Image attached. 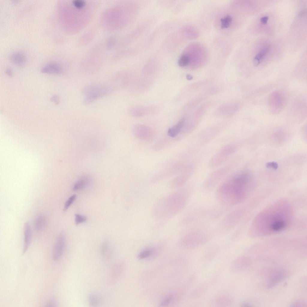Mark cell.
<instances>
[{
	"label": "cell",
	"mask_w": 307,
	"mask_h": 307,
	"mask_svg": "<svg viewBox=\"0 0 307 307\" xmlns=\"http://www.w3.org/2000/svg\"><path fill=\"white\" fill-rule=\"evenodd\" d=\"M254 185L252 174L246 171H240L232 175L221 184L216 192V198L221 205L234 206L247 198Z\"/></svg>",
	"instance_id": "1"
},
{
	"label": "cell",
	"mask_w": 307,
	"mask_h": 307,
	"mask_svg": "<svg viewBox=\"0 0 307 307\" xmlns=\"http://www.w3.org/2000/svg\"><path fill=\"white\" fill-rule=\"evenodd\" d=\"M276 203L262 212L255 222V228L264 234L276 233L285 229L290 222L291 212L288 206Z\"/></svg>",
	"instance_id": "2"
},
{
	"label": "cell",
	"mask_w": 307,
	"mask_h": 307,
	"mask_svg": "<svg viewBox=\"0 0 307 307\" xmlns=\"http://www.w3.org/2000/svg\"><path fill=\"white\" fill-rule=\"evenodd\" d=\"M188 198V192L183 190L161 198L153 207L154 217L159 220H165L174 217L183 209Z\"/></svg>",
	"instance_id": "3"
},
{
	"label": "cell",
	"mask_w": 307,
	"mask_h": 307,
	"mask_svg": "<svg viewBox=\"0 0 307 307\" xmlns=\"http://www.w3.org/2000/svg\"><path fill=\"white\" fill-rule=\"evenodd\" d=\"M114 90L113 86L108 84H94L86 85L82 90L83 104L88 106L98 100L110 94Z\"/></svg>",
	"instance_id": "4"
},
{
	"label": "cell",
	"mask_w": 307,
	"mask_h": 307,
	"mask_svg": "<svg viewBox=\"0 0 307 307\" xmlns=\"http://www.w3.org/2000/svg\"><path fill=\"white\" fill-rule=\"evenodd\" d=\"M187 234L183 239V245L188 249H193L204 244L207 241V237L201 231H193Z\"/></svg>",
	"instance_id": "5"
},
{
	"label": "cell",
	"mask_w": 307,
	"mask_h": 307,
	"mask_svg": "<svg viewBox=\"0 0 307 307\" xmlns=\"http://www.w3.org/2000/svg\"><path fill=\"white\" fill-rule=\"evenodd\" d=\"M66 244V238L64 234L61 233L57 237L54 246L52 253L53 259L57 261L61 257Z\"/></svg>",
	"instance_id": "6"
},
{
	"label": "cell",
	"mask_w": 307,
	"mask_h": 307,
	"mask_svg": "<svg viewBox=\"0 0 307 307\" xmlns=\"http://www.w3.org/2000/svg\"><path fill=\"white\" fill-rule=\"evenodd\" d=\"M287 276L285 271L281 269L274 271L270 276L267 284L268 288H273L285 279Z\"/></svg>",
	"instance_id": "7"
},
{
	"label": "cell",
	"mask_w": 307,
	"mask_h": 307,
	"mask_svg": "<svg viewBox=\"0 0 307 307\" xmlns=\"http://www.w3.org/2000/svg\"><path fill=\"white\" fill-rule=\"evenodd\" d=\"M63 71L61 66L55 62L48 63L43 66L41 70L42 73L48 74H60L62 73Z\"/></svg>",
	"instance_id": "8"
},
{
	"label": "cell",
	"mask_w": 307,
	"mask_h": 307,
	"mask_svg": "<svg viewBox=\"0 0 307 307\" xmlns=\"http://www.w3.org/2000/svg\"><path fill=\"white\" fill-rule=\"evenodd\" d=\"M283 100L284 98L281 94L278 92H274L270 98V107L273 111L279 112L282 106Z\"/></svg>",
	"instance_id": "9"
},
{
	"label": "cell",
	"mask_w": 307,
	"mask_h": 307,
	"mask_svg": "<svg viewBox=\"0 0 307 307\" xmlns=\"http://www.w3.org/2000/svg\"><path fill=\"white\" fill-rule=\"evenodd\" d=\"M11 62L14 65L22 67L25 65L27 62L25 55L20 52H15L12 53L10 56Z\"/></svg>",
	"instance_id": "10"
},
{
	"label": "cell",
	"mask_w": 307,
	"mask_h": 307,
	"mask_svg": "<svg viewBox=\"0 0 307 307\" xmlns=\"http://www.w3.org/2000/svg\"><path fill=\"white\" fill-rule=\"evenodd\" d=\"M24 243L23 253L24 254L27 250L31 243V231L29 223L25 222L23 227Z\"/></svg>",
	"instance_id": "11"
},
{
	"label": "cell",
	"mask_w": 307,
	"mask_h": 307,
	"mask_svg": "<svg viewBox=\"0 0 307 307\" xmlns=\"http://www.w3.org/2000/svg\"><path fill=\"white\" fill-rule=\"evenodd\" d=\"M185 122V118H182L175 125L169 129L167 132L168 136L172 137L176 136L183 127Z\"/></svg>",
	"instance_id": "12"
},
{
	"label": "cell",
	"mask_w": 307,
	"mask_h": 307,
	"mask_svg": "<svg viewBox=\"0 0 307 307\" xmlns=\"http://www.w3.org/2000/svg\"><path fill=\"white\" fill-rule=\"evenodd\" d=\"M91 182V179L88 176H83L79 179L73 185V189L77 191L82 189L88 185Z\"/></svg>",
	"instance_id": "13"
},
{
	"label": "cell",
	"mask_w": 307,
	"mask_h": 307,
	"mask_svg": "<svg viewBox=\"0 0 307 307\" xmlns=\"http://www.w3.org/2000/svg\"><path fill=\"white\" fill-rule=\"evenodd\" d=\"M231 298L226 294H222L217 297L215 300V304L218 306H226L231 304Z\"/></svg>",
	"instance_id": "14"
},
{
	"label": "cell",
	"mask_w": 307,
	"mask_h": 307,
	"mask_svg": "<svg viewBox=\"0 0 307 307\" xmlns=\"http://www.w3.org/2000/svg\"><path fill=\"white\" fill-rule=\"evenodd\" d=\"M46 219L43 215H40L35 219L34 223V230L36 231H40L45 227L46 224Z\"/></svg>",
	"instance_id": "15"
},
{
	"label": "cell",
	"mask_w": 307,
	"mask_h": 307,
	"mask_svg": "<svg viewBox=\"0 0 307 307\" xmlns=\"http://www.w3.org/2000/svg\"><path fill=\"white\" fill-rule=\"evenodd\" d=\"M269 46L264 47L254 57L253 63L255 66H257L259 65L269 52Z\"/></svg>",
	"instance_id": "16"
},
{
	"label": "cell",
	"mask_w": 307,
	"mask_h": 307,
	"mask_svg": "<svg viewBox=\"0 0 307 307\" xmlns=\"http://www.w3.org/2000/svg\"><path fill=\"white\" fill-rule=\"evenodd\" d=\"M88 301L91 306H97L100 303L101 301V298L99 294H91L88 296Z\"/></svg>",
	"instance_id": "17"
},
{
	"label": "cell",
	"mask_w": 307,
	"mask_h": 307,
	"mask_svg": "<svg viewBox=\"0 0 307 307\" xmlns=\"http://www.w3.org/2000/svg\"><path fill=\"white\" fill-rule=\"evenodd\" d=\"M100 252L102 256L105 258H108L110 256L111 251L107 242L105 241L102 243L100 248Z\"/></svg>",
	"instance_id": "18"
},
{
	"label": "cell",
	"mask_w": 307,
	"mask_h": 307,
	"mask_svg": "<svg viewBox=\"0 0 307 307\" xmlns=\"http://www.w3.org/2000/svg\"><path fill=\"white\" fill-rule=\"evenodd\" d=\"M232 20L231 16L229 15H227L222 18L220 20L221 28H228L230 26Z\"/></svg>",
	"instance_id": "19"
},
{
	"label": "cell",
	"mask_w": 307,
	"mask_h": 307,
	"mask_svg": "<svg viewBox=\"0 0 307 307\" xmlns=\"http://www.w3.org/2000/svg\"><path fill=\"white\" fill-rule=\"evenodd\" d=\"M189 56L187 54H183L180 57L178 64L181 67H184L187 65L190 61Z\"/></svg>",
	"instance_id": "20"
},
{
	"label": "cell",
	"mask_w": 307,
	"mask_h": 307,
	"mask_svg": "<svg viewBox=\"0 0 307 307\" xmlns=\"http://www.w3.org/2000/svg\"><path fill=\"white\" fill-rule=\"evenodd\" d=\"M76 196L75 195H73L70 196L66 202L64 207L63 210L64 211H66L72 204L73 202L76 198Z\"/></svg>",
	"instance_id": "21"
},
{
	"label": "cell",
	"mask_w": 307,
	"mask_h": 307,
	"mask_svg": "<svg viewBox=\"0 0 307 307\" xmlns=\"http://www.w3.org/2000/svg\"><path fill=\"white\" fill-rule=\"evenodd\" d=\"M153 252V250L151 249H145L139 254L138 257L139 259L145 258L151 255Z\"/></svg>",
	"instance_id": "22"
},
{
	"label": "cell",
	"mask_w": 307,
	"mask_h": 307,
	"mask_svg": "<svg viewBox=\"0 0 307 307\" xmlns=\"http://www.w3.org/2000/svg\"><path fill=\"white\" fill-rule=\"evenodd\" d=\"M87 218L85 216L79 214L75 215V222L76 225H78L85 222Z\"/></svg>",
	"instance_id": "23"
},
{
	"label": "cell",
	"mask_w": 307,
	"mask_h": 307,
	"mask_svg": "<svg viewBox=\"0 0 307 307\" xmlns=\"http://www.w3.org/2000/svg\"><path fill=\"white\" fill-rule=\"evenodd\" d=\"M265 166L267 168L274 170H276L278 167L277 163L274 162H268L266 164Z\"/></svg>",
	"instance_id": "24"
},
{
	"label": "cell",
	"mask_w": 307,
	"mask_h": 307,
	"mask_svg": "<svg viewBox=\"0 0 307 307\" xmlns=\"http://www.w3.org/2000/svg\"><path fill=\"white\" fill-rule=\"evenodd\" d=\"M172 299V298L171 297H169L165 298L162 302L160 305L162 306H164L168 305L171 302Z\"/></svg>",
	"instance_id": "25"
},
{
	"label": "cell",
	"mask_w": 307,
	"mask_h": 307,
	"mask_svg": "<svg viewBox=\"0 0 307 307\" xmlns=\"http://www.w3.org/2000/svg\"><path fill=\"white\" fill-rule=\"evenodd\" d=\"M115 40L114 38L111 37L110 38L108 41L107 46L108 48H111L114 45L115 43Z\"/></svg>",
	"instance_id": "26"
},
{
	"label": "cell",
	"mask_w": 307,
	"mask_h": 307,
	"mask_svg": "<svg viewBox=\"0 0 307 307\" xmlns=\"http://www.w3.org/2000/svg\"><path fill=\"white\" fill-rule=\"evenodd\" d=\"M51 101L56 104H58L59 102V99L57 95L53 96L50 99Z\"/></svg>",
	"instance_id": "27"
},
{
	"label": "cell",
	"mask_w": 307,
	"mask_h": 307,
	"mask_svg": "<svg viewBox=\"0 0 307 307\" xmlns=\"http://www.w3.org/2000/svg\"><path fill=\"white\" fill-rule=\"evenodd\" d=\"M269 19V17L267 16H265L261 17L260 19L261 22L263 24H266L267 23Z\"/></svg>",
	"instance_id": "28"
},
{
	"label": "cell",
	"mask_w": 307,
	"mask_h": 307,
	"mask_svg": "<svg viewBox=\"0 0 307 307\" xmlns=\"http://www.w3.org/2000/svg\"><path fill=\"white\" fill-rule=\"evenodd\" d=\"M56 305V302L55 300H51L47 305V306L54 307Z\"/></svg>",
	"instance_id": "29"
},
{
	"label": "cell",
	"mask_w": 307,
	"mask_h": 307,
	"mask_svg": "<svg viewBox=\"0 0 307 307\" xmlns=\"http://www.w3.org/2000/svg\"><path fill=\"white\" fill-rule=\"evenodd\" d=\"M306 9H304L301 10L299 13V15L300 16L302 17L305 16L306 13Z\"/></svg>",
	"instance_id": "30"
},
{
	"label": "cell",
	"mask_w": 307,
	"mask_h": 307,
	"mask_svg": "<svg viewBox=\"0 0 307 307\" xmlns=\"http://www.w3.org/2000/svg\"><path fill=\"white\" fill-rule=\"evenodd\" d=\"M6 73L9 76H11L12 75L11 71L9 69H7L6 70Z\"/></svg>",
	"instance_id": "31"
},
{
	"label": "cell",
	"mask_w": 307,
	"mask_h": 307,
	"mask_svg": "<svg viewBox=\"0 0 307 307\" xmlns=\"http://www.w3.org/2000/svg\"><path fill=\"white\" fill-rule=\"evenodd\" d=\"M186 78L188 80H191L192 79V76L189 74L186 75Z\"/></svg>",
	"instance_id": "32"
},
{
	"label": "cell",
	"mask_w": 307,
	"mask_h": 307,
	"mask_svg": "<svg viewBox=\"0 0 307 307\" xmlns=\"http://www.w3.org/2000/svg\"><path fill=\"white\" fill-rule=\"evenodd\" d=\"M242 305V306H251L249 304H248L247 303H244Z\"/></svg>",
	"instance_id": "33"
}]
</instances>
